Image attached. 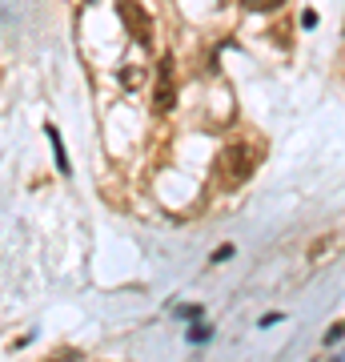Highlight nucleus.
Masks as SVG:
<instances>
[{
    "mask_svg": "<svg viewBox=\"0 0 345 362\" xmlns=\"http://www.w3.org/2000/svg\"><path fill=\"white\" fill-rule=\"evenodd\" d=\"M177 314H181V318H197L201 310H197V306H177Z\"/></svg>",
    "mask_w": 345,
    "mask_h": 362,
    "instance_id": "6e6552de",
    "label": "nucleus"
},
{
    "mask_svg": "<svg viewBox=\"0 0 345 362\" xmlns=\"http://www.w3.org/2000/svg\"><path fill=\"white\" fill-rule=\"evenodd\" d=\"M257 169V149H249V145L233 141L225 153L217 157V173H221V185L225 189H237V185H245V181L253 177Z\"/></svg>",
    "mask_w": 345,
    "mask_h": 362,
    "instance_id": "f257e3e1",
    "label": "nucleus"
},
{
    "mask_svg": "<svg viewBox=\"0 0 345 362\" xmlns=\"http://www.w3.org/2000/svg\"><path fill=\"white\" fill-rule=\"evenodd\" d=\"M153 101H157V113H169L173 105H177V93H173V61H161L157 65V93H153Z\"/></svg>",
    "mask_w": 345,
    "mask_h": 362,
    "instance_id": "7ed1b4c3",
    "label": "nucleus"
},
{
    "mask_svg": "<svg viewBox=\"0 0 345 362\" xmlns=\"http://www.w3.org/2000/svg\"><path fill=\"white\" fill-rule=\"evenodd\" d=\"M44 133H49V145H52V157H56V169H61V173H68V153H64V141H61V129H56V125H44Z\"/></svg>",
    "mask_w": 345,
    "mask_h": 362,
    "instance_id": "20e7f679",
    "label": "nucleus"
},
{
    "mask_svg": "<svg viewBox=\"0 0 345 362\" xmlns=\"http://www.w3.org/2000/svg\"><path fill=\"white\" fill-rule=\"evenodd\" d=\"M249 13H269V8H282L285 0H241Z\"/></svg>",
    "mask_w": 345,
    "mask_h": 362,
    "instance_id": "39448f33",
    "label": "nucleus"
},
{
    "mask_svg": "<svg viewBox=\"0 0 345 362\" xmlns=\"http://www.w3.org/2000/svg\"><path fill=\"white\" fill-rule=\"evenodd\" d=\"M116 16H121V25L128 28V37L137 40V45L153 40V16L145 13L137 0H116Z\"/></svg>",
    "mask_w": 345,
    "mask_h": 362,
    "instance_id": "f03ea898",
    "label": "nucleus"
},
{
    "mask_svg": "<svg viewBox=\"0 0 345 362\" xmlns=\"http://www.w3.org/2000/svg\"><path fill=\"white\" fill-rule=\"evenodd\" d=\"M213 334V330H209V326H193L189 330V342H205V338Z\"/></svg>",
    "mask_w": 345,
    "mask_h": 362,
    "instance_id": "0eeeda50",
    "label": "nucleus"
},
{
    "mask_svg": "<svg viewBox=\"0 0 345 362\" xmlns=\"http://www.w3.org/2000/svg\"><path fill=\"white\" fill-rule=\"evenodd\" d=\"M337 338H345V318H341V322H333L329 330H325V346H333Z\"/></svg>",
    "mask_w": 345,
    "mask_h": 362,
    "instance_id": "423d86ee",
    "label": "nucleus"
}]
</instances>
